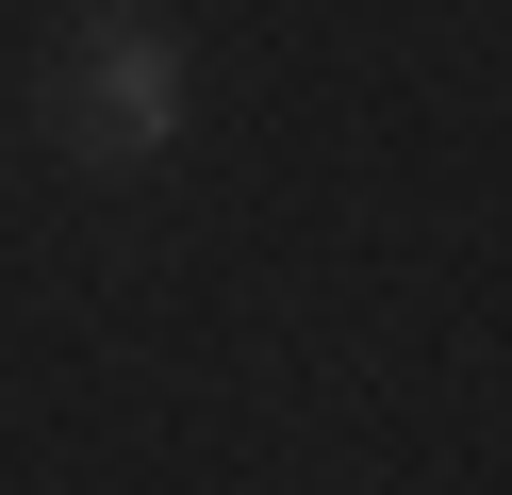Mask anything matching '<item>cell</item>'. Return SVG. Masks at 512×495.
<instances>
[{
	"instance_id": "1",
	"label": "cell",
	"mask_w": 512,
	"mask_h": 495,
	"mask_svg": "<svg viewBox=\"0 0 512 495\" xmlns=\"http://www.w3.org/2000/svg\"><path fill=\"white\" fill-rule=\"evenodd\" d=\"M34 132H50L67 165H100V182L166 165V149H182V50H166L149 17H100V33L34 83Z\"/></svg>"
}]
</instances>
